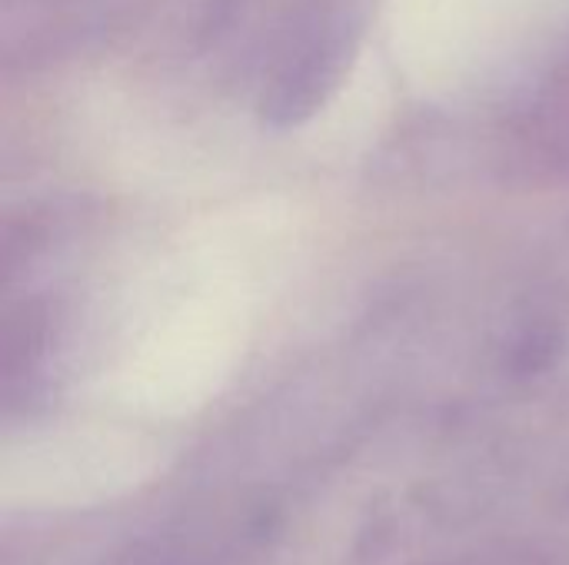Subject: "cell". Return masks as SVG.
<instances>
[{"mask_svg": "<svg viewBox=\"0 0 569 565\" xmlns=\"http://www.w3.org/2000/svg\"><path fill=\"white\" fill-rule=\"evenodd\" d=\"M420 565H553V559L543 549L530 546V543H500V546L467 549V553L443 556V559Z\"/></svg>", "mask_w": 569, "mask_h": 565, "instance_id": "1", "label": "cell"}]
</instances>
